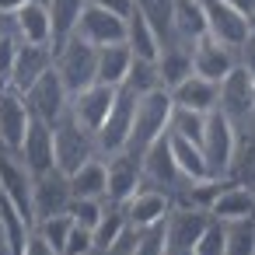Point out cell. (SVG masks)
<instances>
[{
  "mask_svg": "<svg viewBox=\"0 0 255 255\" xmlns=\"http://www.w3.org/2000/svg\"><path fill=\"white\" fill-rule=\"evenodd\" d=\"M171 136H182V140H192L203 147V133H206V116L199 112H189V109H175L171 112V126H168Z\"/></svg>",
  "mask_w": 255,
  "mask_h": 255,
  "instance_id": "obj_35",
  "label": "cell"
},
{
  "mask_svg": "<svg viewBox=\"0 0 255 255\" xmlns=\"http://www.w3.org/2000/svg\"><path fill=\"white\" fill-rule=\"evenodd\" d=\"M28 4V0H0V14H7V18H14L21 7Z\"/></svg>",
  "mask_w": 255,
  "mask_h": 255,
  "instance_id": "obj_45",
  "label": "cell"
},
{
  "mask_svg": "<svg viewBox=\"0 0 255 255\" xmlns=\"http://www.w3.org/2000/svg\"><path fill=\"white\" fill-rule=\"evenodd\" d=\"M70 231H74V217H70V213H60V217H49V220H39V224H35V234H39L42 241H49V248L60 252V255H63V248H67Z\"/></svg>",
  "mask_w": 255,
  "mask_h": 255,
  "instance_id": "obj_36",
  "label": "cell"
},
{
  "mask_svg": "<svg viewBox=\"0 0 255 255\" xmlns=\"http://www.w3.org/2000/svg\"><path fill=\"white\" fill-rule=\"evenodd\" d=\"M234 67H238V53L234 49H227V46H220L213 39H203V42L192 46V74L196 77L220 84Z\"/></svg>",
  "mask_w": 255,
  "mask_h": 255,
  "instance_id": "obj_19",
  "label": "cell"
},
{
  "mask_svg": "<svg viewBox=\"0 0 255 255\" xmlns=\"http://www.w3.org/2000/svg\"><path fill=\"white\" fill-rule=\"evenodd\" d=\"M157 74H161V88H164L168 95H171L178 84H185V81L192 77V46L175 42V46L161 49V56H157Z\"/></svg>",
  "mask_w": 255,
  "mask_h": 255,
  "instance_id": "obj_26",
  "label": "cell"
},
{
  "mask_svg": "<svg viewBox=\"0 0 255 255\" xmlns=\"http://www.w3.org/2000/svg\"><path fill=\"white\" fill-rule=\"evenodd\" d=\"M171 206H175L171 196H164V192H157V189H150V185L143 182V189L126 203V220H129L133 231H147V227L164 224L168 213H171Z\"/></svg>",
  "mask_w": 255,
  "mask_h": 255,
  "instance_id": "obj_18",
  "label": "cell"
},
{
  "mask_svg": "<svg viewBox=\"0 0 255 255\" xmlns=\"http://www.w3.org/2000/svg\"><path fill=\"white\" fill-rule=\"evenodd\" d=\"M53 67H56L60 81L67 84L70 98L98 84V49L88 46V42L77 39V35H74L70 42H63V46L53 53Z\"/></svg>",
  "mask_w": 255,
  "mask_h": 255,
  "instance_id": "obj_2",
  "label": "cell"
},
{
  "mask_svg": "<svg viewBox=\"0 0 255 255\" xmlns=\"http://www.w3.org/2000/svg\"><path fill=\"white\" fill-rule=\"evenodd\" d=\"M234 140H238V126L220 116V112H210L206 116V133H203V154H206V164L213 171V178L227 182V171H231V161H234Z\"/></svg>",
  "mask_w": 255,
  "mask_h": 255,
  "instance_id": "obj_7",
  "label": "cell"
},
{
  "mask_svg": "<svg viewBox=\"0 0 255 255\" xmlns=\"http://www.w3.org/2000/svg\"><path fill=\"white\" fill-rule=\"evenodd\" d=\"M171 112H175V102L171 95L161 88V91H150L140 98L136 105V119H133V136H129V147L126 154L133 157H143L161 136H168V126H171Z\"/></svg>",
  "mask_w": 255,
  "mask_h": 255,
  "instance_id": "obj_1",
  "label": "cell"
},
{
  "mask_svg": "<svg viewBox=\"0 0 255 255\" xmlns=\"http://www.w3.org/2000/svg\"><path fill=\"white\" fill-rule=\"evenodd\" d=\"M217 112L227 116L234 126H241L245 119L255 116V77L238 63L224 81H220V98H217Z\"/></svg>",
  "mask_w": 255,
  "mask_h": 255,
  "instance_id": "obj_8",
  "label": "cell"
},
{
  "mask_svg": "<svg viewBox=\"0 0 255 255\" xmlns=\"http://www.w3.org/2000/svg\"><path fill=\"white\" fill-rule=\"evenodd\" d=\"M18 157H21V168H25L32 178H42V175L56 171V143H53V126L32 116V126H28V133H25V143H21Z\"/></svg>",
  "mask_w": 255,
  "mask_h": 255,
  "instance_id": "obj_11",
  "label": "cell"
},
{
  "mask_svg": "<svg viewBox=\"0 0 255 255\" xmlns=\"http://www.w3.org/2000/svg\"><path fill=\"white\" fill-rule=\"evenodd\" d=\"M25 255H60V252H53L49 248V241H42L35 231H32V238H28V248H25Z\"/></svg>",
  "mask_w": 255,
  "mask_h": 255,
  "instance_id": "obj_44",
  "label": "cell"
},
{
  "mask_svg": "<svg viewBox=\"0 0 255 255\" xmlns=\"http://www.w3.org/2000/svg\"><path fill=\"white\" fill-rule=\"evenodd\" d=\"M238 63H241V67L255 77V39H252V35H248V42L238 49Z\"/></svg>",
  "mask_w": 255,
  "mask_h": 255,
  "instance_id": "obj_43",
  "label": "cell"
},
{
  "mask_svg": "<svg viewBox=\"0 0 255 255\" xmlns=\"http://www.w3.org/2000/svg\"><path fill=\"white\" fill-rule=\"evenodd\" d=\"M203 7H206V39L238 53L248 42V18L227 7L224 0H203Z\"/></svg>",
  "mask_w": 255,
  "mask_h": 255,
  "instance_id": "obj_13",
  "label": "cell"
},
{
  "mask_svg": "<svg viewBox=\"0 0 255 255\" xmlns=\"http://www.w3.org/2000/svg\"><path fill=\"white\" fill-rule=\"evenodd\" d=\"M88 7H98V11H109L116 18H129L136 11V0H88Z\"/></svg>",
  "mask_w": 255,
  "mask_h": 255,
  "instance_id": "obj_42",
  "label": "cell"
},
{
  "mask_svg": "<svg viewBox=\"0 0 255 255\" xmlns=\"http://www.w3.org/2000/svg\"><path fill=\"white\" fill-rule=\"evenodd\" d=\"M227 182H231V185H248V189H255V116L238 126L234 161H231Z\"/></svg>",
  "mask_w": 255,
  "mask_h": 255,
  "instance_id": "obj_23",
  "label": "cell"
},
{
  "mask_svg": "<svg viewBox=\"0 0 255 255\" xmlns=\"http://www.w3.org/2000/svg\"><path fill=\"white\" fill-rule=\"evenodd\" d=\"M70 203H74V192H70V178L63 171H49L42 178H32V213H35V224L49 220V217H60V213H70Z\"/></svg>",
  "mask_w": 255,
  "mask_h": 255,
  "instance_id": "obj_12",
  "label": "cell"
},
{
  "mask_svg": "<svg viewBox=\"0 0 255 255\" xmlns=\"http://www.w3.org/2000/svg\"><path fill=\"white\" fill-rule=\"evenodd\" d=\"M116 95H119V88L95 84V88H88V91H81V95L70 98V116H74L88 133L98 136V129L105 126V119H109V112H112V105H116Z\"/></svg>",
  "mask_w": 255,
  "mask_h": 255,
  "instance_id": "obj_15",
  "label": "cell"
},
{
  "mask_svg": "<svg viewBox=\"0 0 255 255\" xmlns=\"http://www.w3.org/2000/svg\"><path fill=\"white\" fill-rule=\"evenodd\" d=\"M136 241H140V231L126 227V231L119 234V241H112L102 255H136Z\"/></svg>",
  "mask_w": 255,
  "mask_h": 255,
  "instance_id": "obj_41",
  "label": "cell"
},
{
  "mask_svg": "<svg viewBox=\"0 0 255 255\" xmlns=\"http://www.w3.org/2000/svg\"><path fill=\"white\" fill-rule=\"evenodd\" d=\"M123 88H129L136 98H143V95H150V91H161V74H157V63L133 60L129 77H126V84H123Z\"/></svg>",
  "mask_w": 255,
  "mask_h": 255,
  "instance_id": "obj_34",
  "label": "cell"
},
{
  "mask_svg": "<svg viewBox=\"0 0 255 255\" xmlns=\"http://www.w3.org/2000/svg\"><path fill=\"white\" fill-rule=\"evenodd\" d=\"M210 217H213V220H220V224L255 220V189L224 182V189H220V196H217V203H213Z\"/></svg>",
  "mask_w": 255,
  "mask_h": 255,
  "instance_id": "obj_22",
  "label": "cell"
},
{
  "mask_svg": "<svg viewBox=\"0 0 255 255\" xmlns=\"http://www.w3.org/2000/svg\"><path fill=\"white\" fill-rule=\"evenodd\" d=\"M129 67H133V53H129L126 42L98 49V84H105V88H123L126 77H129Z\"/></svg>",
  "mask_w": 255,
  "mask_h": 255,
  "instance_id": "obj_28",
  "label": "cell"
},
{
  "mask_svg": "<svg viewBox=\"0 0 255 255\" xmlns=\"http://www.w3.org/2000/svg\"><path fill=\"white\" fill-rule=\"evenodd\" d=\"M227 227V252L224 255H255V220L224 224Z\"/></svg>",
  "mask_w": 255,
  "mask_h": 255,
  "instance_id": "obj_37",
  "label": "cell"
},
{
  "mask_svg": "<svg viewBox=\"0 0 255 255\" xmlns=\"http://www.w3.org/2000/svg\"><path fill=\"white\" fill-rule=\"evenodd\" d=\"M11 21H14V35L21 42H28V46H49L53 49V21H49L46 0H28Z\"/></svg>",
  "mask_w": 255,
  "mask_h": 255,
  "instance_id": "obj_21",
  "label": "cell"
},
{
  "mask_svg": "<svg viewBox=\"0 0 255 255\" xmlns=\"http://www.w3.org/2000/svg\"><path fill=\"white\" fill-rule=\"evenodd\" d=\"M105 189H109V171H105V161L102 157L88 161L77 175H70L74 199H98V203H105Z\"/></svg>",
  "mask_w": 255,
  "mask_h": 255,
  "instance_id": "obj_32",
  "label": "cell"
},
{
  "mask_svg": "<svg viewBox=\"0 0 255 255\" xmlns=\"http://www.w3.org/2000/svg\"><path fill=\"white\" fill-rule=\"evenodd\" d=\"M28 126H32V109H28L25 95L11 91V88H0V143L18 154Z\"/></svg>",
  "mask_w": 255,
  "mask_h": 255,
  "instance_id": "obj_14",
  "label": "cell"
},
{
  "mask_svg": "<svg viewBox=\"0 0 255 255\" xmlns=\"http://www.w3.org/2000/svg\"><path fill=\"white\" fill-rule=\"evenodd\" d=\"M224 4H227V7H234V11H238V14H245V18L255 11V0H224Z\"/></svg>",
  "mask_w": 255,
  "mask_h": 255,
  "instance_id": "obj_46",
  "label": "cell"
},
{
  "mask_svg": "<svg viewBox=\"0 0 255 255\" xmlns=\"http://www.w3.org/2000/svg\"><path fill=\"white\" fill-rule=\"evenodd\" d=\"M248 35H252V39H255V11H252V14H248Z\"/></svg>",
  "mask_w": 255,
  "mask_h": 255,
  "instance_id": "obj_48",
  "label": "cell"
},
{
  "mask_svg": "<svg viewBox=\"0 0 255 255\" xmlns=\"http://www.w3.org/2000/svg\"><path fill=\"white\" fill-rule=\"evenodd\" d=\"M217 98H220V84L203 81V77H196V74H192L185 84H178V88L171 91L175 109H189V112H199V116L217 112Z\"/></svg>",
  "mask_w": 255,
  "mask_h": 255,
  "instance_id": "obj_24",
  "label": "cell"
},
{
  "mask_svg": "<svg viewBox=\"0 0 255 255\" xmlns=\"http://www.w3.org/2000/svg\"><path fill=\"white\" fill-rule=\"evenodd\" d=\"M136 11L154 28L161 49L175 46V0H136Z\"/></svg>",
  "mask_w": 255,
  "mask_h": 255,
  "instance_id": "obj_31",
  "label": "cell"
},
{
  "mask_svg": "<svg viewBox=\"0 0 255 255\" xmlns=\"http://www.w3.org/2000/svg\"><path fill=\"white\" fill-rule=\"evenodd\" d=\"M129 227V220H126V210H119V206H105V217H102V224L95 227V252L102 255L112 241H119V234Z\"/></svg>",
  "mask_w": 255,
  "mask_h": 255,
  "instance_id": "obj_33",
  "label": "cell"
},
{
  "mask_svg": "<svg viewBox=\"0 0 255 255\" xmlns=\"http://www.w3.org/2000/svg\"><path fill=\"white\" fill-rule=\"evenodd\" d=\"M206 39V7L203 0H175V42L196 46Z\"/></svg>",
  "mask_w": 255,
  "mask_h": 255,
  "instance_id": "obj_25",
  "label": "cell"
},
{
  "mask_svg": "<svg viewBox=\"0 0 255 255\" xmlns=\"http://www.w3.org/2000/svg\"><path fill=\"white\" fill-rule=\"evenodd\" d=\"M0 196H4L32 227H35V213H32V175L21 168V161H0Z\"/></svg>",
  "mask_w": 255,
  "mask_h": 255,
  "instance_id": "obj_20",
  "label": "cell"
},
{
  "mask_svg": "<svg viewBox=\"0 0 255 255\" xmlns=\"http://www.w3.org/2000/svg\"><path fill=\"white\" fill-rule=\"evenodd\" d=\"M109 171V189H105V203L126 210V203L143 189V161L133 154H116L105 161Z\"/></svg>",
  "mask_w": 255,
  "mask_h": 255,
  "instance_id": "obj_10",
  "label": "cell"
},
{
  "mask_svg": "<svg viewBox=\"0 0 255 255\" xmlns=\"http://www.w3.org/2000/svg\"><path fill=\"white\" fill-rule=\"evenodd\" d=\"M168 140H171V154H175V164L185 175V182H206V178H213V171H210L206 154H203L199 143L182 140V136H171V133H168Z\"/></svg>",
  "mask_w": 255,
  "mask_h": 255,
  "instance_id": "obj_30",
  "label": "cell"
},
{
  "mask_svg": "<svg viewBox=\"0 0 255 255\" xmlns=\"http://www.w3.org/2000/svg\"><path fill=\"white\" fill-rule=\"evenodd\" d=\"M77 39H84L95 49L119 46V42H126V18H116L98 7H84V14L77 21Z\"/></svg>",
  "mask_w": 255,
  "mask_h": 255,
  "instance_id": "obj_16",
  "label": "cell"
},
{
  "mask_svg": "<svg viewBox=\"0 0 255 255\" xmlns=\"http://www.w3.org/2000/svg\"><path fill=\"white\" fill-rule=\"evenodd\" d=\"M136 105H140V98H136L129 88H119L116 105H112V112H109L105 126H102V129H98V136H95V140H98V157H102V161H109V157H116V154H126L129 136H133Z\"/></svg>",
  "mask_w": 255,
  "mask_h": 255,
  "instance_id": "obj_4",
  "label": "cell"
},
{
  "mask_svg": "<svg viewBox=\"0 0 255 255\" xmlns=\"http://www.w3.org/2000/svg\"><path fill=\"white\" fill-rule=\"evenodd\" d=\"M46 7H49V21H53V53L70 42L77 35V21L88 7V0H46Z\"/></svg>",
  "mask_w": 255,
  "mask_h": 255,
  "instance_id": "obj_27",
  "label": "cell"
},
{
  "mask_svg": "<svg viewBox=\"0 0 255 255\" xmlns=\"http://www.w3.org/2000/svg\"><path fill=\"white\" fill-rule=\"evenodd\" d=\"M63 255H95V231H88V227L74 224V231H70V238H67Z\"/></svg>",
  "mask_w": 255,
  "mask_h": 255,
  "instance_id": "obj_40",
  "label": "cell"
},
{
  "mask_svg": "<svg viewBox=\"0 0 255 255\" xmlns=\"http://www.w3.org/2000/svg\"><path fill=\"white\" fill-rule=\"evenodd\" d=\"M227 252V227L220 220L210 224V231L203 234V241L196 245V255H224Z\"/></svg>",
  "mask_w": 255,
  "mask_h": 255,
  "instance_id": "obj_39",
  "label": "cell"
},
{
  "mask_svg": "<svg viewBox=\"0 0 255 255\" xmlns=\"http://www.w3.org/2000/svg\"><path fill=\"white\" fill-rule=\"evenodd\" d=\"M140 161H143V182H147L150 189L171 196V203L185 192L189 182H185V175H182L178 164H175V154H171V140H168V136H161Z\"/></svg>",
  "mask_w": 255,
  "mask_h": 255,
  "instance_id": "obj_5",
  "label": "cell"
},
{
  "mask_svg": "<svg viewBox=\"0 0 255 255\" xmlns=\"http://www.w3.org/2000/svg\"><path fill=\"white\" fill-rule=\"evenodd\" d=\"M0 255H11V245H7V234H4V224H0Z\"/></svg>",
  "mask_w": 255,
  "mask_h": 255,
  "instance_id": "obj_47",
  "label": "cell"
},
{
  "mask_svg": "<svg viewBox=\"0 0 255 255\" xmlns=\"http://www.w3.org/2000/svg\"><path fill=\"white\" fill-rule=\"evenodd\" d=\"M25 102H28L32 116L42 119V123H49V126H56V123L70 112V91H67V84L60 81L56 67H49V70L25 91Z\"/></svg>",
  "mask_w": 255,
  "mask_h": 255,
  "instance_id": "obj_6",
  "label": "cell"
},
{
  "mask_svg": "<svg viewBox=\"0 0 255 255\" xmlns=\"http://www.w3.org/2000/svg\"><path fill=\"white\" fill-rule=\"evenodd\" d=\"M105 206L109 203H98V199H74L70 203V217H74V224L95 231L102 224V217H105Z\"/></svg>",
  "mask_w": 255,
  "mask_h": 255,
  "instance_id": "obj_38",
  "label": "cell"
},
{
  "mask_svg": "<svg viewBox=\"0 0 255 255\" xmlns=\"http://www.w3.org/2000/svg\"><path fill=\"white\" fill-rule=\"evenodd\" d=\"M126 46H129V53H133V60L157 63V56H161V42H157L154 28L147 25V18H143L140 11H133V14L126 18Z\"/></svg>",
  "mask_w": 255,
  "mask_h": 255,
  "instance_id": "obj_29",
  "label": "cell"
},
{
  "mask_svg": "<svg viewBox=\"0 0 255 255\" xmlns=\"http://www.w3.org/2000/svg\"><path fill=\"white\" fill-rule=\"evenodd\" d=\"M53 143H56V171H63L67 178L77 175L88 161L98 157V140H95V133H88L70 112L53 126Z\"/></svg>",
  "mask_w": 255,
  "mask_h": 255,
  "instance_id": "obj_3",
  "label": "cell"
},
{
  "mask_svg": "<svg viewBox=\"0 0 255 255\" xmlns=\"http://www.w3.org/2000/svg\"><path fill=\"white\" fill-rule=\"evenodd\" d=\"M210 224H213V217L203 210L171 206V213L164 220V252H196V245L203 241Z\"/></svg>",
  "mask_w": 255,
  "mask_h": 255,
  "instance_id": "obj_9",
  "label": "cell"
},
{
  "mask_svg": "<svg viewBox=\"0 0 255 255\" xmlns=\"http://www.w3.org/2000/svg\"><path fill=\"white\" fill-rule=\"evenodd\" d=\"M49 67H53V49L49 46H28V42H21L18 56H14V67H11V77H7V88L18 91V95H25Z\"/></svg>",
  "mask_w": 255,
  "mask_h": 255,
  "instance_id": "obj_17",
  "label": "cell"
}]
</instances>
